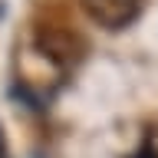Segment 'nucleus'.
Returning <instances> with one entry per match:
<instances>
[{"mask_svg":"<svg viewBox=\"0 0 158 158\" xmlns=\"http://www.w3.org/2000/svg\"><path fill=\"white\" fill-rule=\"evenodd\" d=\"M79 7L102 30H125L142 10V0H79Z\"/></svg>","mask_w":158,"mask_h":158,"instance_id":"f03ea898","label":"nucleus"},{"mask_svg":"<svg viewBox=\"0 0 158 158\" xmlns=\"http://www.w3.org/2000/svg\"><path fill=\"white\" fill-rule=\"evenodd\" d=\"M36 49H40L46 59L59 63V66H73V63L82 59L86 43H82L76 33L63 30V27H43V30L36 33Z\"/></svg>","mask_w":158,"mask_h":158,"instance_id":"f257e3e1","label":"nucleus"},{"mask_svg":"<svg viewBox=\"0 0 158 158\" xmlns=\"http://www.w3.org/2000/svg\"><path fill=\"white\" fill-rule=\"evenodd\" d=\"M0 158H7V145H3V132H0Z\"/></svg>","mask_w":158,"mask_h":158,"instance_id":"7ed1b4c3","label":"nucleus"}]
</instances>
